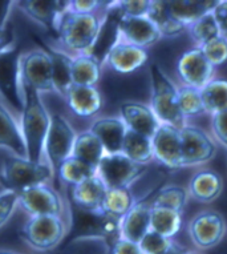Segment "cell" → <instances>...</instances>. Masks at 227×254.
I'll return each mask as SVG.
<instances>
[{"instance_id":"cell-1","label":"cell","mask_w":227,"mask_h":254,"mask_svg":"<svg viewBox=\"0 0 227 254\" xmlns=\"http://www.w3.org/2000/svg\"><path fill=\"white\" fill-rule=\"evenodd\" d=\"M24 105L21 111V133L27 146V158L33 163L42 161L51 116L43 103L40 93L23 84Z\"/></svg>"},{"instance_id":"cell-2","label":"cell","mask_w":227,"mask_h":254,"mask_svg":"<svg viewBox=\"0 0 227 254\" xmlns=\"http://www.w3.org/2000/svg\"><path fill=\"white\" fill-rule=\"evenodd\" d=\"M103 20L104 16L99 13L81 15L66 9L58 20L56 34L68 51L77 55L91 54L99 39Z\"/></svg>"},{"instance_id":"cell-3","label":"cell","mask_w":227,"mask_h":254,"mask_svg":"<svg viewBox=\"0 0 227 254\" xmlns=\"http://www.w3.org/2000/svg\"><path fill=\"white\" fill-rule=\"evenodd\" d=\"M150 80H152V95L150 108L153 109L161 124L171 125L175 128H183L186 123L178 104V87L170 77L162 71L160 65L153 63L150 65Z\"/></svg>"},{"instance_id":"cell-4","label":"cell","mask_w":227,"mask_h":254,"mask_svg":"<svg viewBox=\"0 0 227 254\" xmlns=\"http://www.w3.org/2000/svg\"><path fill=\"white\" fill-rule=\"evenodd\" d=\"M54 169L50 164L33 163L28 158L7 157L0 171V184L5 190L21 192L27 188L46 184L54 177Z\"/></svg>"},{"instance_id":"cell-5","label":"cell","mask_w":227,"mask_h":254,"mask_svg":"<svg viewBox=\"0 0 227 254\" xmlns=\"http://www.w3.org/2000/svg\"><path fill=\"white\" fill-rule=\"evenodd\" d=\"M66 233L65 221L62 217H31L23 228V238L32 249L48 252L62 241Z\"/></svg>"},{"instance_id":"cell-6","label":"cell","mask_w":227,"mask_h":254,"mask_svg":"<svg viewBox=\"0 0 227 254\" xmlns=\"http://www.w3.org/2000/svg\"><path fill=\"white\" fill-rule=\"evenodd\" d=\"M183 168L201 167L215 157L218 144L214 137L198 125L186 124L181 128Z\"/></svg>"},{"instance_id":"cell-7","label":"cell","mask_w":227,"mask_h":254,"mask_svg":"<svg viewBox=\"0 0 227 254\" xmlns=\"http://www.w3.org/2000/svg\"><path fill=\"white\" fill-rule=\"evenodd\" d=\"M20 75L21 83L39 93H56L52 60L43 48L21 54Z\"/></svg>"},{"instance_id":"cell-8","label":"cell","mask_w":227,"mask_h":254,"mask_svg":"<svg viewBox=\"0 0 227 254\" xmlns=\"http://www.w3.org/2000/svg\"><path fill=\"white\" fill-rule=\"evenodd\" d=\"M227 232V224L222 213L206 209L197 213L187 225V234L198 249L209 250L219 245Z\"/></svg>"},{"instance_id":"cell-9","label":"cell","mask_w":227,"mask_h":254,"mask_svg":"<svg viewBox=\"0 0 227 254\" xmlns=\"http://www.w3.org/2000/svg\"><path fill=\"white\" fill-rule=\"evenodd\" d=\"M77 133L65 117L55 113L51 116V125L47 134L44 152L55 173H57L62 163L69 158L73 152L74 140Z\"/></svg>"},{"instance_id":"cell-10","label":"cell","mask_w":227,"mask_h":254,"mask_svg":"<svg viewBox=\"0 0 227 254\" xmlns=\"http://www.w3.org/2000/svg\"><path fill=\"white\" fill-rule=\"evenodd\" d=\"M20 51L16 47L0 54V96L17 112L23 111V83L20 75Z\"/></svg>"},{"instance_id":"cell-11","label":"cell","mask_w":227,"mask_h":254,"mask_svg":"<svg viewBox=\"0 0 227 254\" xmlns=\"http://www.w3.org/2000/svg\"><path fill=\"white\" fill-rule=\"evenodd\" d=\"M144 171V167L133 163L124 153L105 154L97 167V176L108 189H117L132 187Z\"/></svg>"},{"instance_id":"cell-12","label":"cell","mask_w":227,"mask_h":254,"mask_svg":"<svg viewBox=\"0 0 227 254\" xmlns=\"http://www.w3.org/2000/svg\"><path fill=\"white\" fill-rule=\"evenodd\" d=\"M17 194H19V205L31 217H62L64 214V201L61 196L47 184L27 188Z\"/></svg>"},{"instance_id":"cell-13","label":"cell","mask_w":227,"mask_h":254,"mask_svg":"<svg viewBox=\"0 0 227 254\" xmlns=\"http://www.w3.org/2000/svg\"><path fill=\"white\" fill-rule=\"evenodd\" d=\"M215 67L203 55L199 47L190 48L177 62V75L182 85L202 89L214 80Z\"/></svg>"},{"instance_id":"cell-14","label":"cell","mask_w":227,"mask_h":254,"mask_svg":"<svg viewBox=\"0 0 227 254\" xmlns=\"http://www.w3.org/2000/svg\"><path fill=\"white\" fill-rule=\"evenodd\" d=\"M154 160L170 171H179L182 164L181 129L162 124L152 138Z\"/></svg>"},{"instance_id":"cell-15","label":"cell","mask_w":227,"mask_h":254,"mask_svg":"<svg viewBox=\"0 0 227 254\" xmlns=\"http://www.w3.org/2000/svg\"><path fill=\"white\" fill-rule=\"evenodd\" d=\"M118 39L121 42L146 50L162 39L158 27L149 16H125L118 23Z\"/></svg>"},{"instance_id":"cell-16","label":"cell","mask_w":227,"mask_h":254,"mask_svg":"<svg viewBox=\"0 0 227 254\" xmlns=\"http://www.w3.org/2000/svg\"><path fill=\"white\" fill-rule=\"evenodd\" d=\"M120 117L128 130L153 138L161 123L149 104L138 101H124L120 105Z\"/></svg>"},{"instance_id":"cell-17","label":"cell","mask_w":227,"mask_h":254,"mask_svg":"<svg viewBox=\"0 0 227 254\" xmlns=\"http://www.w3.org/2000/svg\"><path fill=\"white\" fill-rule=\"evenodd\" d=\"M19 9L28 16L31 20L52 32H57V25L62 13L68 9L69 1L52 0V1H35V0H21L16 3Z\"/></svg>"},{"instance_id":"cell-18","label":"cell","mask_w":227,"mask_h":254,"mask_svg":"<svg viewBox=\"0 0 227 254\" xmlns=\"http://www.w3.org/2000/svg\"><path fill=\"white\" fill-rule=\"evenodd\" d=\"M148 59L149 55L146 50L118 40L109 50L103 63L117 73L126 75L142 67L148 62Z\"/></svg>"},{"instance_id":"cell-19","label":"cell","mask_w":227,"mask_h":254,"mask_svg":"<svg viewBox=\"0 0 227 254\" xmlns=\"http://www.w3.org/2000/svg\"><path fill=\"white\" fill-rule=\"evenodd\" d=\"M150 201H137L132 209L120 220V238L140 244L150 230Z\"/></svg>"},{"instance_id":"cell-20","label":"cell","mask_w":227,"mask_h":254,"mask_svg":"<svg viewBox=\"0 0 227 254\" xmlns=\"http://www.w3.org/2000/svg\"><path fill=\"white\" fill-rule=\"evenodd\" d=\"M92 133L103 144L107 154L121 153L128 128L121 117H100L92 123Z\"/></svg>"},{"instance_id":"cell-21","label":"cell","mask_w":227,"mask_h":254,"mask_svg":"<svg viewBox=\"0 0 227 254\" xmlns=\"http://www.w3.org/2000/svg\"><path fill=\"white\" fill-rule=\"evenodd\" d=\"M64 99L76 116L89 119L100 112L103 107V96L96 87H85L72 84Z\"/></svg>"},{"instance_id":"cell-22","label":"cell","mask_w":227,"mask_h":254,"mask_svg":"<svg viewBox=\"0 0 227 254\" xmlns=\"http://www.w3.org/2000/svg\"><path fill=\"white\" fill-rule=\"evenodd\" d=\"M223 179L222 176L213 169H201L191 176L187 192L193 200L211 204L222 194Z\"/></svg>"},{"instance_id":"cell-23","label":"cell","mask_w":227,"mask_h":254,"mask_svg":"<svg viewBox=\"0 0 227 254\" xmlns=\"http://www.w3.org/2000/svg\"><path fill=\"white\" fill-rule=\"evenodd\" d=\"M108 188L99 176L72 187V200L74 205L81 210L93 214H103V202L105 198Z\"/></svg>"},{"instance_id":"cell-24","label":"cell","mask_w":227,"mask_h":254,"mask_svg":"<svg viewBox=\"0 0 227 254\" xmlns=\"http://www.w3.org/2000/svg\"><path fill=\"white\" fill-rule=\"evenodd\" d=\"M0 148L12 152L16 157L27 158V146L20 125L0 99Z\"/></svg>"},{"instance_id":"cell-25","label":"cell","mask_w":227,"mask_h":254,"mask_svg":"<svg viewBox=\"0 0 227 254\" xmlns=\"http://www.w3.org/2000/svg\"><path fill=\"white\" fill-rule=\"evenodd\" d=\"M43 50L50 55L54 71V84L56 93L65 96L66 91L72 85V63L73 58L64 51L55 50L51 46H43Z\"/></svg>"},{"instance_id":"cell-26","label":"cell","mask_w":227,"mask_h":254,"mask_svg":"<svg viewBox=\"0 0 227 254\" xmlns=\"http://www.w3.org/2000/svg\"><path fill=\"white\" fill-rule=\"evenodd\" d=\"M101 64L103 63L91 54L76 55L72 63V83L96 87L101 77Z\"/></svg>"},{"instance_id":"cell-27","label":"cell","mask_w":227,"mask_h":254,"mask_svg":"<svg viewBox=\"0 0 227 254\" xmlns=\"http://www.w3.org/2000/svg\"><path fill=\"white\" fill-rule=\"evenodd\" d=\"M107 154L103 144L91 130H84L76 136L73 145L72 156L79 160H83L84 163L89 164L92 167L97 168L104 156Z\"/></svg>"},{"instance_id":"cell-28","label":"cell","mask_w":227,"mask_h":254,"mask_svg":"<svg viewBox=\"0 0 227 254\" xmlns=\"http://www.w3.org/2000/svg\"><path fill=\"white\" fill-rule=\"evenodd\" d=\"M218 4V1H191V0H174V1H168L170 13L173 15L174 19L182 23L183 25H190L199 17L206 15L209 12H213L214 8Z\"/></svg>"},{"instance_id":"cell-29","label":"cell","mask_w":227,"mask_h":254,"mask_svg":"<svg viewBox=\"0 0 227 254\" xmlns=\"http://www.w3.org/2000/svg\"><path fill=\"white\" fill-rule=\"evenodd\" d=\"M121 153H124L133 163L138 164L141 167L149 165L152 161H154L152 138L132 132V130H128L125 134Z\"/></svg>"},{"instance_id":"cell-30","label":"cell","mask_w":227,"mask_h":254,"mask_svg":"<svg viewBox=\"0 0 227 254\" xmlns=\"http://www.w3.org/2000/svg\"><path fill=\"white\" fill-rule=\"evenodd\" d=\"M148 16L157 25L162 38H177L187 31V27L170 13L168 1H152Z\"/></svg>"},{"instance_id":"cell-31","label":"cell","mask_w":227,"mask_h":254,"mask_svg":"<svg viewBox=\"0 0 227 254\" xmlns=\"http://www.w3.org/2000/svg\"><path fill=\"white\" fill-rule=\"evenodd\" d=\"M136 202L130 188L108 189L103 202V214L121 220Z\"/></svg>"},{"instance_id":"cell-32","label":"cell","mask_w":227,"mask_h":254,"mask_svg":"<svg viewBox=\"0 0 227 254\" xmlns=\"http://www.w3.org/2000/svg\"><path fill=\"white\" fill-rule=\"evenodd\" d=\"M182 228V213L168 208H152L150 230L166 238L177 236Z\"/></svg>"},{"instance_id":"cell-33","label":"cell","mask_w":227,"mask_h":254,"mask_svg":"<svg viewBox=\"0 0 227 254\" xmlns=\"http://www.w3.org/2000/svg\"><path fill=\"white\" fill-rule=\"evenodd\" d=\"M189 192L187 188L182 185L170 184L162 187L156 196L152 198L150 204L153 208H168L175 212L183 213L187 201H189Z\"/></svg>"},{"instance_id":"cell-34","label":"cell","mask_w":227,"mask_h":254,"mask_svg":"<svg viewBox=\"0 0 227 254\" xmlns=\"http://www.w3.org/2000/svg\"><path fill=\"white\" fill-rule=\"evenodd\" d=\"M205 113L214 116L227 111V80L214 79L201 89Z\"/></svg>"},{"instance_id":"cell-35","label":"cell","mask_w":227,"mask_h":254,"mask_svg":"<svg viewBox=\"0 0 227 254\" xmlns=\"http://www.w3.org/2000/svg\"><path fill=\"white\" fill-rule=\"evenodd\" d=\"M57 175L61 179V181L69 184L70 187H76V185L83 184L84 181H87V180L97 175V168L84 163L83 160L70 156L62 163Z\"/></svg>"},{"instance_id":"cell-36","label":"cell","mask_w":227,"mask_h":254,"mask_svg":"<svg viewBox=\"0 0 227 254\" xmlns=\"http://www.w3.org/2000/svg\"><path fill=\"white\" fill-rule=\"evenodd\" d=\"M186 32L189 34L195 47H199V48L222 35L217 21H215L213 12L203 15V16L199 17L198 20H195L194 23L187 25Z\"/></svg>"},{"instance_id":"cell-37","label":"cell","mask_w":227,"mask_h":254,"mask_svg":"<svg viewBox=\"0 0 227 254\" xmlns=\"http://www.w3.org/2000/svg\"><path fill=\"white\" fill-rule=\"evenodd\" d=\"M178 104L185 119L205 113L201 89L197 88L187 87V85L178 87Z\"/></svg>"},{"instance_id":"cell-38","label":"cell","mask_w":227,"mask_h":254,"mask_svg":"<svg viewBox=\"0 0 227 254\" xmlns=\"http://www.w3.org/2000/svg\"><path fill=\"white\" fill-rule=\"evenodd\" d=\"M173 240L164 237L153 230H149L138 245L144 254H164L173 246Z\"/></svg>"},{"instance_id":"cell-39","label":"cell","mask_w":227,"mask_h":254,"mask_svg":"<svg viewBox=\"0 0 227 254\" xmlns=\"http://www.w3.org/2000/svg\"><path fill=\"white\" fill-rule=\"evenodd\" d=\"M201 50L214 67L222 65L227 62V38L223 35L202 46Z\"/></svg>"},{"instance_id":"cell-40","label":"cell","mask_w":227,"mask_h":254,"mask_svg":"<svg viewBox=\"0 0 227 254\" xmlns=\"http://www.w3.org/2000/svg\"><path fill=\"white\" fill-rule=\"evenodd\" d=\"M17 205H19V194L16 192L5 190L0 193V228L8 222Z\"/></svg>"},{"instance_id":"cell-41","label":"cell","mask_w":227,"mask_h":254,"mask_svg":"<svg viewBox=\"0 0 227 254\" xmlns=\"http://www.w3.org/2000/svg\"><path fill=\"white\" fill-rule=\"evenodd\" d=\"M211 132L217 144L227 150V111L211 116Z\"/></svg>"},{"instance_id":"cell-42","label":"cell","mask_w":227,"mask_h":254,"mask_svg":"<svg viewBox=\"0 0 227 254\" xmlns=\"http://www.w3.org/2000/svg\"><path fill=\"white\" fill-rule=\"evenodd\" d=\"M150 0H140V1H117L118 8L125 16H148L150 9Z\"/></svg>"},{"instance_id":"cell-43","label":"cell","mask_w":227,"mask_h":254,"mask_svg":"<svg viewBox=\"0 0 227 254\" xmlns=\"http://www.w3.org/2000/svg\"><path fill=\"white\" fill-rule=\"evenodd\" d=\"M103 4H105L104 1H97V0H73L69 1L68 11L81 13V15H92V13H97Z\"/></svg>"},{"instance_id":"cell-44","label":"cell","mask_w":227,"mask_h":254,"mask_svg":"<svg viewBox=\"0 0 227 254\" xmlns=\"http://www.w3.org/2000/svg\"><path fill=\"white\" fill-rule=\"evenodd\" d=\"M112 254H144L140 245L124 238H117L112 248Z\"/></svg>"},{"instance_id":"cell-45","label":"cell","mask_w":227,"mask_h":254,"mask_svg":"<svg viewBox=\"0 0 227 254\" xmlns=\"http://www.w3.org/2000/svg\"><path fill=\"white\" fill-rule=\"evenodd\" d=\"M15 29L11 24L4 28H0V54L15 48Z\"/></svg>"},{"instance_id":"cell-46","label":"cell","mask_w":227,"mask_h":254,"mask_svg":"<svg viewBox=\"0 0 227 254\" xmlns=\"http://www.w3.org/2000/svg\"><path fill=\"white\" fill-rule=\"evenodd\" d=\"M214 19L223 36H227V0H221L213 11Z\"/></svg>"},{"instance_id":"cell-47","label":"cell","mask_w":227,"mask_h":254,"mask_svg":"<svg viewBox=\"0 0 227 254\" xmlns=\"http://www.w3.org/2000/svg\"><path fill=\"white\" fill-rule=\"evenodd\" d=\"M13 4H15L13 1L0 0V28H4L8 25V17Z\"/></svg>"},{"instance_id":"cell-48","label":"cell","mask_w":227,"mask_h":254,"mask_svg":"<svg viewBox=\"0 0 227 254\" xmlns=\"http://www.w3.org/2000/svg\"><path fill=\"white\" fill-rule=\"evenodd\" d=\"M183 252H185V249H183V248H182V246L179 245V244H177V242H174L173 246H171V248H170V249L168 250L166 253H164V254H182V253H183Z\"/></svg>"},{"instance_id":"cell-49","label":"cell","mask_w":227,"mask_h":254,"mask_svg":"<svg viewBox=\"0 0 227 254\" xmlns=\"http://www.w3.org/2000/svg\"><path fill=\"white\" fill-rule=\"evenodd\" d=\"M0 254H20V253H17V252H13V250L0 249Z\"/></svg>"},{"instance_id":"cell-50","label":"cell","mask_w":227,"mask_h":254,"mask_svg":"<svg viewBox=\"0 0 227 254\" xmlns=\"http://www.w3.org/2000/svg\"><path fill=\"white\" fill-rule=\"evenodd\" d=\"M182 254H202V253H199V252H197V250H185Z\"/></svg>"},{"instance_id":"cell-51","label":"cell","mask_w":227,"mask_h":254,"mask_svg":"<svg viewBox=\"0 0 227 254\" xmlns=\"http://www.w3.org/2000/svg\"><path fill=\"white\" fill-rule=\"evenodd\" d=\"M226 38H227V36H226Z\"/></svg>"}]
</instances>
